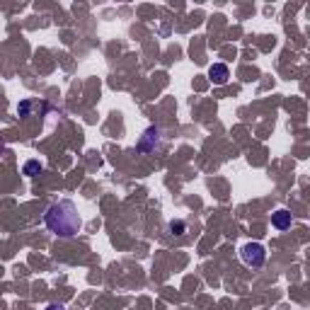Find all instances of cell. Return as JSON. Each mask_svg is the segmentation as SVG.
<instances>
[{
  "instance_id": "obj_1",
  "label": "cell",
  "mask_w": 310,
  "mask_h": 310,
  "mask_svg": "<svg viewBox=\"0 0 310 310\" xmlns=\"http://www.w3.org/2000/svg\"><path fill=\"white\" fill-rule=\"evenodd\" d=\"M44 223H46V228L54 232V235H58V238H73V235H78L80 225H83L75 204L68 199L51 204L44 213Z\"/></svg>"
},
{
  "instance_id": "obj_2",
  "label": "cell",
  "mask_w": 310,
  "mask_h": 310,
  "mask_svg": "<svg viewBox=\"0 0 310 310\" xmlns=\"http://www.w3.org/2000/svg\"><path fill=\"white\" fill-rule=\"evenodd\" d=\"M240 259H243L247 266H262L266 262V250L259 243H247L240 247Z\"/></svg>"
},
{
  "instance_id": "obj_3",
  "label": "cell",
  "mask_w": 310,
  "mask_h": 310,
  "mask_svg": "<svg viewBox=\"0 0 310 310\" xmlns=\"http://www.w3.org/2000/svg\"><path fill=\"white\" fill-rule=\"evenodd\" d=\"M160 145V129L158 126H148L138 141V150L141 153H155V148Z\"/></svg>"
},
{
  "instance_id": "obj_4",
  "label": "cell",
  "mask_w": 310,
  "mask_h": 310,
  "mask_svg": "<svg viewBox=\"0 0 310 310\" xmlns=\"http://www.w3.org/2000/svg\"><path fill=\"white\" fill-rule=\"evenodd\" d=\"M209 78L216 85H225L228 78H230V70H228V66H223V63H213V66L209 68Z\"/></svg>"
},
{
  "instance_id": "obj_5",
  "label": "cell",
  "mask_w": 310,
  "mask_h": 310,
  "mask_svg": "<svg viewBox=\"0 0 310 310\" xmlns=\"http://www.w3.org/2000/svg\"><path fill=\"white\" fill-rule=\"evenodd\" d=\"M272 225L274 228H279V230H286V228H291V213L284 209H279L274 216H272Z\"/></svg>"
},
{
  "instance_id": "obj_6",
  "label": "cell",
  "mask_w": 310,
  "mask_h": 310,
  "mask_svg": "<svg viewBox=\"0 0 310 310\" xmlns=\"http://www.w3.org/2000/svg\"><path fill=\"white\" fill-rule=\"evenodd\" d=\"M22 172L27 177H36V175L42 172V163H39V160H27L22 167Z\"/></svg>"
},
{
  "instance_id": "obj_7",
  "label": "cell",
  "mask_w": 310,
  "mask_h": 310,
  "mask_svg": "<svg viewBox=\"0 0 310 310\" xmlns=\"http://www.w3.org/2000/svg\"><path fill=\"white\" fill-rule=\"evenodd\" d=\"M170 230H172V232L177 230V235H182V232H184V223H182V221H172V223H170Z\"/></svg>"
},
{
  "instance_id": "obj_8",
  "label": "cell",
  "mask_w": 310,
  "mask_h": 310,
  "mask_svg": "<svg viewBox=\"0 0 310 310\" xmlns=\"http://www.w3.org/2000/svg\"><path fill=\"white\" fill-rule=\"evenodd\" d=\"M29 107H32V102H22V104L17 107V111H20V117H27V111H29Z\"/></svg>"
},
{
  "instance_id": "obj_9",
  "label": "cell",
  "mask_w": 310,
  "mask_h": 310,
  "mask_svg": "<svg viewBox=\"0 0 310 310\" xmlns=\"http://www.w3.org/2000/svg\"><path fill=\"white\" fill-rule=\"evenodd\" d=\"M46 310H66L63 305H58V303H51V305H46Z\"/></svg>"
}]
</instances>
